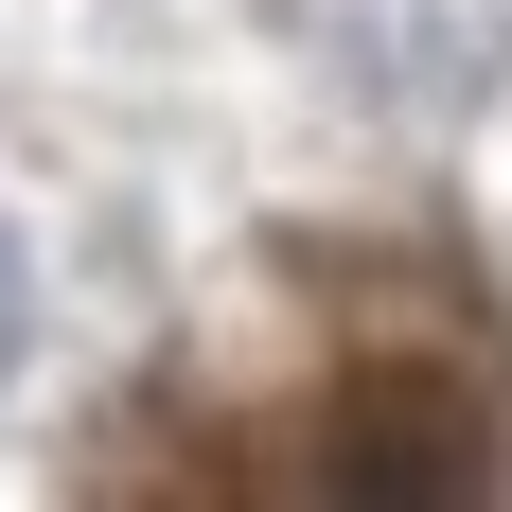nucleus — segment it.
<instances>
[{"instance_id":"1","label":"nucleus","mask_w":512,"mask_h":512,"mask_svg":"<svg viewBox=\"0 0 512 512\" xmlns=\"http://www.w3.org/2000/svg\"><path fill=\"white\" fill-rule=\"evenodd\" d=\"M0 354H18V248H0Z\"/></svg>"}]
</instances>
